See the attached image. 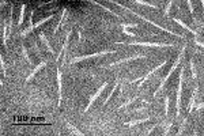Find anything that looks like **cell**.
I'll return each instance as SVG.
<instances>
[{
  "instance_id": "cell-3",
  "label": "cell",
  "mask_w": 204,
  "mask_h": 136,
  "mask_svg": "<svg viewBox=\"0 0 204 136\" xmlns=\"http://www.w3.org/2000/svg\"><path fill=\"white\" fill-rule=\"evenodd\" d=\"M184 76H185V65H182L180 69V79H178V87H177V103H176V118L181 114V97H182V83Z\"/></svg>"
},
{
  "instance_id": "cell-16",
  "label": "cell",
  "mask_w": 204,
  "mask_h": 136,
  "mask_svg": "<svg viewBox=\"0 0 204 136\" xmlns=\"http://www.w3.org/2000/svg\"><path fill=\"white\" fill-rule=\"evenodd\" d=\"M38 37H40V40H41V41H42V42H44V44H45V46H46V48H48V51H49V52H51V53H52V54H56V52H55V51H53V48H52V45H51V44H49V41H48V40H46L45 34H44V33H42V31H41V33L38 34Z\"/></svg>"
},
{
  "instance_id": "cell-31",
  "label": "cell",
  "mask_w": 204,
  "mask_h": 136,
  "mask_svg": "<svg viewBox=\"0 0 204 136\" xmlns=\"http://www.w3.org/2000/svg\"><path fill=\"white\" fill-rule=\"evenodd\" d=\"M122 34H125V36H129V37H132V38H136V34L135 33H131V31H128L127 29H124V27H122Z\"/></svg>"
},
{
  "instance_id": "cell-25",
  "label": "cell",
  "mask_w": 204,
  "mask_h": 136,
  "mask_svg": "<svg viewBox=\"0 0 204 136\" xmlns=\"http://www.w3.org/2000/svg\"><path fill=\"white\" fill-rule=\"evenodd\" d=\"M189 65H191V71H192V78L193 79H196V67H195V61H193V59H191L189 60Z\"/></svg>"
},
{
  "instance_id": "cell-22",
  "label": "cell",
  "mask_w": 204,
  "mask_h": 136,
  "mask_svg": "<svg viewBox=\"0 0 204 136\" xmlns=\"http://www.w3.org/2000/svg\"><path fill=\"white\" fill-rule=\"evenodd\" d=\"M138 98H139V97H133V98H131V99H128L127 102H124L122 105L118 106V108H117V110H121V109H124V108H127V106H129L131 103H132V102H135V101L138 99Z\"/></svg>"
},
{
  "instance_id": "cell-13",
  "label": "cell",
  "mask_w": 204,
  "mask_h": 136,
  "mask_svg": "<svg viewBox=\"0 0 204 136\" xmlns=\"http://www.w3.org/2000/svg\"><path fill=\"white\" fill-rule=\"evenodd\" d=\"M197 91H199V87H195L193 92H192V97H191V101H189V106H188V114L192 113V110H193L195 108V102H196V97H197Z\"/></svg>"
},
{
  "instance_id": "cell-6",
  "label": "cell",
  "mask_w": 204,
  "mask_h": 136,
  "mask_svg": "<svg viewBox=\"0 0 204 136\" xmlns=\"http://www.w3.org/2000/svg\"><path fill=\"white\" fill-rule=\"evenodd\" d=\"M107 87H109V82H105L104 85H102L101 87L98 89V91L95 92V94H93L91 97H90V101H89V103H87V106H86V108H84V113H86V112H89L90 109H91V106L95 103V101L98 99V97H100V95L102 94V92H104V90H106Z\"/></svg>"
},
{
  "instance_id": "cell-2",
  "label": "cell",
  "mask_w": 204,
  "mask_h": 136,
  "mask_svg": "<svg viewBox=\"0 0 204 136\" xmlns=\"http://www.w3.org/2000/svg\"><path fill=\"white\" fill-rule=\"evenodd\" d=\"M109 3H113V4H116L117 7H120V8H124V10H127V11H129L131 14H133V15H136V16H139L140 19H143V21H146V22H148V23H151V25H154L157 29H159V30H162V31H165V33H167V34H171V36H174V37H178V38H181L184 40L185 38V36H182V34H178V33H173V31H170V30H167V29H165V27H162L161 25H157L155 22H153V21H150V19H147V18H144L143 15H140V14H138L136 11H132V10H129L128 7H125V5H122L121 3H117V2H114V0H107Z\"/></svg>"
},
{
  "instance_id": "cell-28",
  "label": "cell",
  "mask_w": 204,
  "mask_h": 136,
  "mask_svg": "<svg viewBox=\"0 0 204 136\" xmlns=\"http://www.w3.org/2000/svg\"><path fill=\"white\" fill-rule=\"evenodd\" d=\"M0 61H2V71H3V76L7 75V69H5V63H4V57H0Z\"/></svg>"
},
{
  "instance_id": "cell-11",
  "label": "cell",
  "mask_w": 204,
  "mask_h": 136,
  "mask_svg": "<svg viewBox=\"0 0 204 136\" xmlns=\"http://www.w3.org/2000/svg\"><path fill=\"white\" fill-rule=\"evenodd\" d=\"M57 86H59V108L61 106V102H63V85H61V71L60 68L57 67Z\"/></svg>"
},
{
  "instance_id": "cell-33",
  "label": "cell",
  "mask_w": 204,
  "mask_h": 136,
  "mask_svg": "<svg viewBox=\"0 0 204 136\" xmlns=\"http://www.w3.org/2000/svg\"><path fill=\"white\" fill-rule=\"evenodd\" d=\"M157 127H159V124H154V125H153V127H151V128H150V129H147V132H146V134H147V135L153 134V131H154V129H155V128H157Z\"/></svg>"
},
{
  "instance_id": "cell-26",
  "label": "cell",
  "mask_w": 204,
  "mask_h": 136,
  "mask_svg": "<svg viewBox=\"0 0 204 136\" xmlns=\"http://www.w3.org/2000/svg\"><path fill=\"white\" fill-rule=\"evenodd\" d=\"M186 121H188V117H185L182 120V124L180 125V129H178V132H177V135H181L182 132H184V129H185V125H186Z\"/></svg>"
},
{
  "instance_id": "cell-34",
  "label": "cell",
  "mask_w": 204,
  "mask_h": 136,
  "mask_svg": "<svg viewBox=\"0 0 204 136\" xmlns=\"http://www.w3.org/2000/svg\"><path fill=\"white\" fill-rule=\"evenodd\" d=\"M196 108H197V109H203V108H204V102H202V103H199V105H197V106H196Z\"/></svg>"
},
{
  "instance_id": "cell-32",
  "label": "cell",
  "mask_w": 204,
  "mask_h": 136,
  "mask_svg": "<svg viewBox=\"0 0 204 136\" xmlns=\"http://www.w3.org/2000/svg\"><path fill=\"white\" fill-rule=\"evenodd\" d=\"M171 127H173V121H171V123L169 124V125L165 128V131H163V135H169V134H170V129H171Z\"/></svg>"
},
{
  "instance_id": "cell-24",
  "label": "cell",
  "mask_w": 204,
  "mask_h": 136,
  "mask_svg": "<svg viewBox=\"0 0 204 136\" xmlns=\"http://www.w3.org/2000/svg\"><path fill=\"white\" fill-rule=\"evenodd\" d=\"M67 127H68L69 129H71V132H74V134H76V135H80V136H83L84 134L82 131H79V129L76 128V127H74L72 124H69V123H67Z\"/></svg>"
},
{
  "instance_id": "cell-30",
  "label": "cell",
  "mask_w": 204,
  "mask_h": 136,
  "mask_svg": "<svg viewBox=\"0 0 204 136\" xmlns=\"http://www.w3.org/2000/svg\"><path fill=\"white\" fill-rule=\"evenodd\" d=\"M121 27H139V23H121Z\"/></svg>"
},
{
  "instance_id": "cell-21",
  "label": "cell",
  "mask_w": 204,
  "mask_h": 136,
  "mask_svg": "<svg viewBox=\"0 0 204 136\" xmlns=\"http://www.w3.org/2000/svg\"><path fill=\"white\" fill-rule=\"evenodd\" d=\"M133 3H136V4H142V5H147V7H150V8H154V10H158V7H157V5L151 4V3H147V2H144V0H133Z\"/></svg>"
},
{
  "instance_id": "cell-19",
  "label": "cell",
  "mask_w": 204,
  "mask_h": 136,
  "mask_svg": "<svg viewBox=\"0 0 204 136\" xmlns=\"http://www.w3.org/2000/svg\"><path fill=\"white\" fill-rule=\"evenodd\" d=\"M147 121H151V117L142 118V120H133V121H129V123H127V125H128V127H133V125H138V124L147 123Z\"/></svg>"
},
{
  "instance_id": "cell-9",
  "label": "cell",
  "mask_w": 204,
  "mask_h": 136,
  "mask_svg": "<svg viewBox=\"0 0 204 136\" xmlns=\"http://www.w3.org/2000/svg\"><path fill=\"white\" fill-rule=\"evenodd\" d=\"M144 54H136V56H132V57H125V59H121V60H117L114 63H110L109 65L106 67H113V65H120L122 63H128V61H133V60H138V59H144Z\"/></svg>"
},
{
  "instance_id": "cell-15",
  "label": "cell",
  "mask_w": 204,
  "mask_h": 136,
  "mask_svg": "<svg viewBox=\"0 0 204 136\" xmlns=\"http://www.w3.org/2000/svg\"><path fill=\"white\" fill-rule=\"evenodd\" d=\"M67 8H63V12H61V16H60V21H59V23H57V26L55 27V30H53V34H56L57 31L61 29V26L64 25V19H65V15H67Z\"/></svg>"
},
{
  "instance_id": "cell-14",
  "label": "cell",
  "mask_w": 204,
  "mask_h": 136,
  "mask_svg": "<svg viewBox=\"0 0 204 136\" xmlns=\"http://www.w3.org/2000/svg\"><path fill=\"white\" fill-rule=\"evenodd\" d=\"M118 87H120V80H116V83H114V86H113L112 91L109 92V95H107V97L104 99V102H102V106H105L107 102H109L110 99H112V98H113V95H114V92L117 91V89H118Z\"/></svg>"
},
{
  "instance_id": "cell-29",
  "label": "cell",
  "mask_w": 204,
  "mask_h": 136,
  "mask_svg": "<svg viewBox=\"0 0 204 136\" xmlns=\"http://www.w3.org/2000/svg\"><path fill=\"white\" fill-rule=\"evenodd\" d=\"M174 3V0H169L167 2V5H166V8H165V14L166 15H169L170 14V8H171V4Z\"/></svg>"
},
{
  "instance_id": "cell-8",
  "label": "cell",
  "mask_w": 204,
  "mask_h": 136,
  "mask_svg": "<svg viewBox=\"0 0 204 136\" xmlns=\"http://www.w3.org/2000/svg\"><path fill=\"white\" fill-rule=\"evenodd\" d=\"M166 64H167V60H165V61H162V63H161V64H158V65H157V67H155V68H153V69H151V71H150V72H147V75H146V76H143V78H142L140 83H139V89H140V87H142V86H143V85H144V82H147V80H148V79H150V78H151V76H153V75H154V74H155V72H158V71H159V69H162V68H163V67H165V65H166Z\"/></svg>"
},
{
  "instance_id": "cell-23",
  "label": "cell",
  "mask_w": 204,
  "mask_h": 136,
  "mask_svg": "<svg viewBox=\"0 0 204 136\" xmlns=\"http://www.w3.org/2000/svg\"><path fill=\"white\" fill-rule=\"evenodd\" d=\"M170 112V97H165V116L167 117Z\"/></svg>"
},
{
  "instance_id": "cell-35",
  "label": "cell",
  "mask_w": 204,
  "mask_h": 136,
  "mask_svg": "<svg viewBox=\"0 0 204 136\" xmlns=\"http://www.w3.org/2000/svg\"><path fill=\"white\" fill-rule=\"evenodd\" d=\"M202 5H203V10H204V0H202Z\"/></svg>"
},
{
  "instance_id": "cell-20",
  "label": "cell",
  "mask_w": 204,
  "mask_h": 136,
  "mask_svg": "<svg viewBox=\"0 0 204 136\" xmlns=\"http://www.w3.org/2000/svg\"><path fill=\"white\" fill-rule=\"evenodd\" d=\"M25 11H26V4H22L19 11V18H18V26H22L23 23V18H25Z\"/></svg>"
},
{
  "instance_id": "cell-5",
  "label": "cell",
  "mask_w": 204,
  "mask_h": 136,
  "mask_svg": "<svg viewBox=\"0 0 204 136\" xmlns=\"http://www.w3.org/2000/svg\"><path fill=\"white\" fill-rule=\"evenodd\" d=\"M125 45H131V46H150V48H166V46H176L174 42L171 44H161V42H144V41H136V42H122Z\"/></svg>"
},
{
  "instance_id": "cell-4",
  "label": "cell",
  "mask_w": 204,
  "mask_h": 136,
  "mask_svg": "<svg viewBox=\"0 0 204 136\" xmlns=\"http://www.w3.org/2000/svg\"><path fill=\"white\" fill-rule=\"evenodd\" d=\"M117 51H102V52H97V53H91V54H83V56L79 57H72L71 59V64H76L79 61H83V60L91 59V57H101V56H107V54L116 53Z\"/></svg>"
},
{
  "instance_id": "cell-1",
  "label": "cell",
  "mask_w": 204,
  "mask_h": 136,
  "mask_svg": "<svg viewBox=\"0 0 204 136\" xmlns=\"http://www.w3.org/2000/svg\"><path fill=\"white\" fill-rule=\"evenodd\" d=\"M185 49H186V46H182V49H181V52H180V54H178V57L176 59V61H174V64L171 65V68L169 69V72L166 74V76L163 78V80L161 82V85H159V87L155 90V92H154V97H157V95L159 94L162 90H163V87H165V85L169 82V79L171 78V75L174 74V71H176L177 68L181 65V63H182V59H184V56H185Z\"/></svg>"
},
{
  "instance_id": "cell-10",
  "label": "cell",
  "mask_w": 204,
  "mask_h": 136,
  "mask_svg": "<svg viewBox=\"0 0 204 136\" xmlns=\"http://www.w3.org/2000/svg\"><path fill=\"white\" fill-rule=\"evenodd\" d=\"M83 2H87V3H91V4H94V5H98V7H101L102 10H105L106 12H109V14H112V15H114L116 18H118V19H122L121 18V15L120 14H117V12H114V11H112L110 8H107L106 5H104V4H101V3H98V2H95V0H83Z\"/></svg>"
},
{
  "instance_id": "cell-7",
  "label": "cell",
  "mask_w": 204,
  "mask_h": 136,
  "mask_svg": "<svg viewBox=\"0 0 204 136\" xmlns=\"http://www.w3.org/2000/svg\"><path fill=\"white\" fill-rule=\"evenodd\" d=\"M71 34H72V31L69 30L68 33H67V36H65V40H64V44L63 46H61V51H60V53L56 56V60L59 61V60L61 59V56H63V65H64V63H65V51H67V48H68V45H69V40H71Z\"/></svg>"
},
{
  "instance_id": "cell-17",
  "label": "cell",
  "mask_w": 204,
  "mask_h": 136,
  "mask_svg": "<svg viewBox=\"0 0 204 136\" xmlns=\"http://www.w3.org/2000/svg\"><path fill=\"white\" fill-rule=\"evenodd\" d=\"M53 16H55V14H52V15L46 16V18H44V19H40V21H38V22H37V23H36V25H33V27H31L30 33H31V31H33V30H36V29H38V27H40V26L45 25V23H46V22H48V21H51V19H52V18H53Z\"/></svg>"
},
{
  "instance_id": "cell-27",
  "label": "cell",
  "mask_w": 204,
  "mask_h": 136,
  "mask_svg": "<svg viewBox=\"0 0 204 136\" xmlns=\"http://www.w3.org/2000/svg\"><path fill=\"white\" fill-rule=\"evenodd\" d=\"M22 53H23V56H25V59L31 64V59H30V56H29V53H27V49H26V46H22Z\"/></svg>"
},
{
  "instance_id": "cell-12",
  "label": "cell",
  "mask_w": 204,
  "mask_h": 136,
  "mask_svg": "<svg viewBox=\"0 0 204 136\" xmlns=\"http://www.w3.org/2000/svg\"><path fill=\"white\" fill-rule=\"evenodd\" d=\"M45 65H46V63H45V61H41V63H40V64H38V65H37V67H36V68H34V69H33V71H31V72H30V75H29V76H27V78H26V83H29V82H30V80H31V79H33V78H34V76H36V75H37V74H38V72L41 71V69H42L44 67H45Z\"/></svg>"
},
{
  "instance_id": "cell-18",
  "label": "cell",
  "mask_w": 204,
  "mask_h": 136,
  "mask_svg": "<svg viewBox=\"0 0 204 136\" xmlns=\"http://www.w3.org/2000/svg\"><path fill=\"white\" fill-rule=\"evenodd\" d=\"M173 22H177V23H178V25H180V26H182V27H184V29H185V30H188V31H189V33H192V34H193V37H195V36H197V31L192 30V29H191V27H189V26H188V25H185V23H184V22L181 21V19H177V18H173Z\"/></svg>"
}]
</instances>
